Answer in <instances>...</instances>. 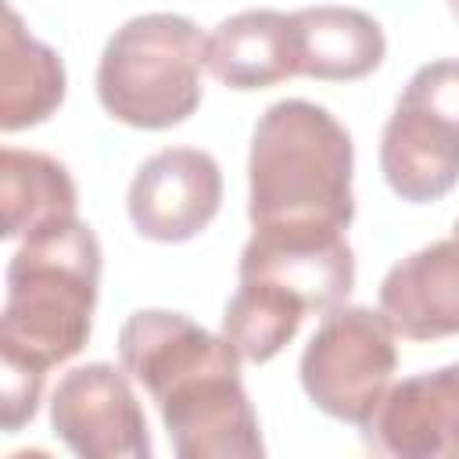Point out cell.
<instances>
[{
    "instance_id": "1",
    "label": "cell",
    "mask_w": 459,
    "mask_h": 459,
    "mask_svg": "<svg viewBox=\"0 0 459 459\" xmlns=\"http://www.w3.org/2000/svg\"><path fill=\"white\" fill-rule=\"evenodd\" d=\"M355 147L348 129L301 97L269 104L251 133L247 219L251 226L348 230L355 219Z\"/></svg>"
},
{
    "instance_id": "2",
    "label": "cell",
    "mask_w": 459,
    "mask_h": 459,
    "mask_svg": "<svg viewBox=\"0 0 459 459\" xmlns=\"http://www.w3.org/2000/svg\"><path fill=\"white\" fill-rule=\"evenodd\" d=\"M0 355L54 369L79 355L93 330L100 240L90 222L65 219L22 237L4 273Z\"/></svg>"
},
{
    "instance_id": "3",
    "label": "cell",
    "mask_w": 459,
    "mask_h": 459,
    "mask_svg": "<svg viewBox=\"0 0 459 459\" xmlns=\"http://www.w3.org/2000/svg\"><path fill=\"white\" fill-rule=\"evenodd\" d=\"M208 36L172 11L122 22L100 50V108L133 129H172L201 104V68Z\"/></svg>"
},
{
    "instance_id": "4",
    "label": "cell",
    "mask_w": 459,
    "mask_h": 459,
    "mask_svg": "<svg viewBox=\"0 0 459 459\" xmlns=\"http://www.w3.org/2000/svg\"><path fill=\"white\" fill-rule=\"evenodd\" d=\"M380 172L409 204L441 201L459 183V57L412 72L380 133Z\"/></svg>"
},
{
    "instance_id": "5",
    "label": "cell",
    "mask_w": 459,
    "mask_h": 459,
    "mask_svg": "<svg viewBox=\"0 0 459 459\" xmlns=\"http://www.w3.org/2000/svg\"><path fill=\"white\" fill-rule=\"evenodd\" d=\"M394 337L398 330L380 308L337 305L323 312L298 362L308 402L341 423L362 427L394 384Z\"/></svg>"
},
{
    "instance_id": "6",
    "label": "cell",
    "mask_w": 459,
    "mask_h": 459,
    "mask_svg": "<svg viewBox=\"0 0 459 459\" xmlns=\"http://www.w3.org/2000/svg\"><path fill=\"white\" fill-rule=\"evenodd\" d=\"M240 351L226 348L215 359H204L186 373L172 377L158 394H151L179 459L265 455L258 416L240 380Z\"/></svg>"
},
{
    "instance_id": "7",
    "label": "cell",
    "mask_w": 459,
    "mask_h": 459,
    "mask_svg": "<svg viewBox=\"0 0 459 459\" xmlns=\"http://www.w3.org/2000/svg\"><path fill=\"white\" fill-rule=\"evenodd\" d=\"M133 377L111 362L61 373L50 394V427L79 459H151V434Z\"/></svg>"
},
{
    "instance_id": "8",
    "label": "cell",
    "mask_w": 459,
    "mask_h": 459,
    "mask_svg": "<svg viewBox=\"0 0 459 459\" xmlns=\"http://www.w3.org/2000/svg\"><path fill=\"white\" fill-rule=\"evenodd\" d=\"M237 276L276 283L308 312H330L355 287V251L344 230L258 226L240 251Z\"/></svg>"
},
{
    "instance_id": "9",
    "label": "cell",
    "mask_w": 459,
    "mask_h": 459,
    "mask_svg": "<svg viewBox=\"0 0 459 459\" xmlns=\"http://www.w3.org/2000/svg\"><path fill=\"white\" fill-rule=\"evenodd\" d=\"M222 204V172L208 151L197 147H165L151 154L126 194L129 222L140 237L158 244L194 240L219 215Z\"/></svg>"
},
{
    "instance_id": "10",
    "label": "cell",
    "mask_w": 459,
    "mask_h": 459,
    "mask_svg": "<svg viewBox=\"0 0 459 459\" xmlns=\"http://www.w3.org/2000/svg\"><path fill=\"white\" fill-rule=\"evenodd\" d=\"M362 441L394 459L459 455V362L391 384L362 423Z\"/></svg>"
},
{
    "instance_id": "11",
    "label": "cell",
    "mask_w": 459,
    "mask_h": 459,
    "mask_svg": "<svg viewBox=\"0 0 459 459\" xmlns=\"http://www.w3.org/2000/svg\"><path fill=\"white\" fill-rule=\"evenodd\" d=\"M380 312L409 341L459 333V237L434 240L380 280Z\"/></svg>"
},
{
    "instance_id": "12",
    "label": "cell",
    "mask_w": 459,
    "mask_h": 459,
    "mask_svg": "<svg viewBox=\"0 0 459 459\" xmlns=\"http://www.w3.org/2000/svg\"><path fill=\"white\" fill-rule=\"evenodd\" d=\"M208 72L230 90H265L298 75L294 11L251 7L215 25L204 50Z\"/></svg>"
},
{
    "instance_id": "13",
    "label": "cell",
    "mask_w": 459,
    "mask_h": 459,
    "mask_svg": "<svg viewBox=\"0 0 459 459\" xmlns=\"http://www.w3.org/2000/svg\"><path fill=\"white\" fill-rule=\"evenodd\" d=\"M298 75L323 82H351L380 68L387 54L384 29L359 7L316 4L294 11Z\"/></svg>"
},
{
    "instance_id": "14",
    "label": "cell",
    "mask_w": 459,
    "mask_h": 459,
    "mask_svg": "<svg viewBox=\"0 0 459 459\" xmlns=\"http://www.w3.org/2000/svg\"><path fill=\"white\" fill-rule=\"evenodd\" d=\"M65 86L61 54L39 43L22 14L7 7L0 32V129L18 133L47 122L65 100Z\"/></svg>"
},
{
    "instance_id": "15",
    "label": "cell",
    "mask_w": 459,
    "mask_h": 459,
    "mask_svg": "<svg viewBox=\"0 0 459 459\" xmlns=\"http://www.w3.org/2000/svg\"><path fill=\"white\" fill-rule=\"evenodd\" d=\"M79 215V194L68 169L43 154L4 147L0 151V237L18 240L43 226Z\"/></svg>"
},
{
    "instance_id": "16",
    "label": "cell",
    "mask_w": 459,
    "mask_h": 459,
    "mask_svg": "<svg viewBox=\"0 0 459 459\" xmlns=\"http://www.w3.org/2000/svg\"><path fill=\"white\" fill-rule=\"evenodd\" d=\"M308 308L276 283L240 280L222 312V337L240 351L244 362L276 359L298 333Z\"/></svg>"
},
{
    "instance_id": "17",
    "label": "cell",
    "mask_w": 459,
    "mask_h": 459,
    "mask_svg": "<svg viewBox=\"0 0 459 459\" xmlns=\"http://www.w3.org/2000/svg\"><path fill=\"white\" fill-rule=\"evenodd\" d=\"M43 380H47L43 369L22 359L0 355V427L7 434H18L36 416L43 398Z\"/></svg>"
},
{
    "instance_id": "18",
    "label": "cell",
    "mask_w": 459,
    "mask_h": 459,
    "mask_svg": "<svg viewBox=\"0 0 459 459\" xmlns=\"http://www.w3.org/2000/svg\"><path fill=\"white\" fill-rule=\"evenodd\" d=\"M445 4H448V11H452V18L459 22V0H445Z\"/></svg>"
},
{
    "instance_id": "19",
    "label": "cell",
    "mask_w": 459,
    "mask_h": 459,
    "mask_svg": "<svg viewBox=\"0 0 459 459\" xmlns=\"http://www.w3.org/2000/svg\"><path fill=\"white\" fill-rule=\"evenodd\" d=\"M452 237H459V219H455V226H452Z\"/></svg>"
}]
</instances>
